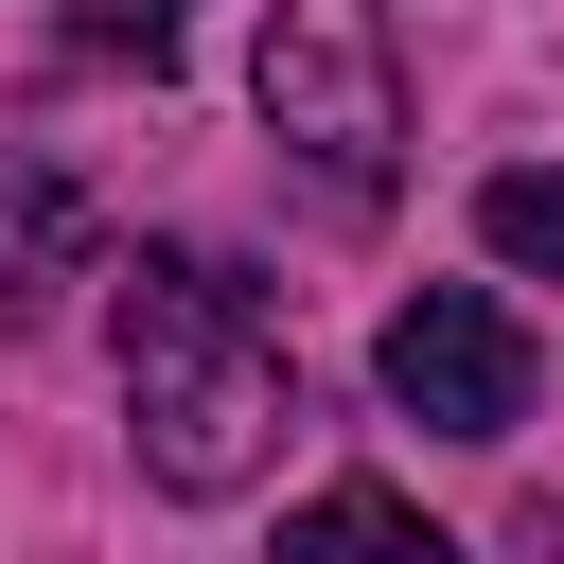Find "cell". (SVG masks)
<instances>
[{"label":"cell","mask_w":564,"mask_h":564,"mask_svg":"<svg viewBox=\"0 0 564 564\" xmlns=\"http://www.w3.org/2000/svg\"><path fill=\"white\" fill-rule=\"evenodd\" d=\"M247 88H264V123H282L335 194H388V159H405V70H388V18H370V0H264Z\"/></svg>","instance_id":"obj_2"},{"label":"cell","mask_w":564,"mask_h":564,"mask_svg":"<svg viewBox=\"0 0 564 564\" xmlns=\"http://www.w3.org/2000/svg\"><path fill=\"white\" fill-rule=\"evenodd\" d=\"M70 35H88L106 70H176V35H194V0H88Z\"/></svg>","instance_id":"obj_7"},{"label":"cell","mask_w":564,"mask_h":564,"mask_svg":"<svg viewBox=\"0 0 564 564\" xmlns=\"http://www.w3.org/2000/svg\"><path fill=\"white\" fill-rule=\"evenodd\" d=\"M476 247H494V264H529V282H564V176H546V159H511V176L476 194Z\"/></svg>","instance_id":"obj_6"},{"label":"cell","mask_w":564,"mask_h":564,"mask_svg":"<svg viewBox=\"0 0 564 564\" xmlns=\"http://www.w3.org/2000/svg\"><path fill=\"white\" fill-rule=\"evenodd\" d=\"M282 564H458V546H441L388 476H335V494H300V511H282Z\"/></svg>","instance_id":"obj_5"},{"label":"cell","mask_w":564,"mask_h":564,"mask_svg":"<svg viewBox=\"0 0 564 564\" xmlns=\"http://www.w3.org/2000/svg\"><path fill=\"white\" fill-rule=\"evenodd\" d=\"M370 370H388V405H405L423 441H511V423H529V317H511L494 282H423Z\"/></svg>","instance_id":"obj_3"},{"label":"cell","mask_w":564,"mask_h":564,"mask_svg":"<svg viewBox=\"0 0 564 564\" xmlns=\"http://www.w3.org/2000/svg\"><path fill=\"white\" fill-rule=\"evenodd\" d=\"M70 282H88V194H70V159L0 141V335H35Z\"/></svg>","instance_id":"obj_4"},{"label":"cell","mask_w":564,"mask_h":564,"mask_svg":"<svg viewBox=\"0 0 564 564\" xmlns=\"http://www.w3.org/2000/svg\"><path fill=\"white\" fill-rule=\"evenodd\" d=\"M123 423H141V476L159 494H247L300 423V370L264 335V300L212 264V247H141L123 264Z\"/></svg>","instance_id":"obj_1"}]
</instances>
